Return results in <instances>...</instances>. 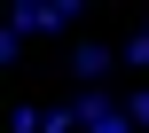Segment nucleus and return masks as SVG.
Segmentation results:
<instances>
[{
    "label": "nucleus",
    "instance_id": "f257e3e1",
    "mask_svg": "<svg viewBox=\"0 0 149 133\" xmlns=\"http://www.w3.org/2000/svg\"><path fill=\"white\" fill-rule=\"evenodd\" d=\"M86 8L79 0H24V8H8V31H71Z\"/></svg>",
    "mask_w": 149,
    "mask_h": 133
},
{
    "label": "nucleus",
    "instance_id": "f03ea898",
    "mask_svg": "<svg viewBox=\"0 0 149 133\" xmlns=\"http://www.w3.org/2000/svg\"><path fill=\"white\" fill-rule=\"evenodd\" d=\"M71 71H79V78H86V86H102V78H110V71H118V47H94V39H86V47H79V55H71Z\"/></svg>",
    "mask_w": 149,
    "mask_h": 133
},
{
    "label": "nucleus",
    "instance_id": "7ed1b4c3",
    "mask_svg": "<svg viewBox=\"0 0 149 133\" xmlns=\"http://www.w3.org/2000/svg\"><path fill=\"white\" fill-rule=\"evenodd\" d=\"M79 125V102H55V110H39V133H71Z\"/></svg>",
    "mask_w": 149,
    "mask_h": 133
},
{
    "label": "nucleus",
    "instance_id": "20e7f679",
    "mask_svg": "<svg viewBox=\"0 0 149 133\" xmlns=\"http://www.w3.org/2000/svg\"><path fill=\"white\" fill-rule=\"evenodd\" d=\"M118 63H134V71H149V24L134 31V39H126V47H118Z\"/></svg>",
    "mask_w": 149,
    "mask_h": 133
},
{
    "label": "nucleus",
    "instance_id": "39448f33",
    "mask_svg": "<svg viewBox=\"0 0 149 133\" xmlns=\"http://www.w3.org/2000/svg\"><path fill=\"white\" fill-rule=\"evenodd\" d=\"M126 118H134V133H149V86H134V94H126Z\"/></svg>",
    "mask_w": 149,
    "mask_h": 133
}]
</instances>
